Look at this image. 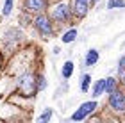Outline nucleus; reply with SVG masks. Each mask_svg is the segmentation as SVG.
<instances>
[{
	"mask_svg": "<svg viewBox=\"0 0 125 123\" xmlns=\"http://www.w3.org/2000/svg\"><path fill=\"white\" fill-rule=\"evenodd\" d=\"M16 87L23 96H34L38 93V75L29 70L23 71L16 80Z\"/></svg>",
	"mask_w": 125,
	"mask_h": 123,
	"instance_id": "nucleus-1",
	"label": "nucleus"
},
{
	"mask_svg": "<svg viewBox=\"0 0 125 123\" xmlns=\"http://www.w3.org/2000/svg\"><path fill=\"white\" fill-rule=\"evenodd\" d=\"M32 25L39 34V38H43V39L54 38V21L50 20V16L47 13H38L32 18Z\"/></svg>",
	"mask_w": 125,
	"mask_h": 123,
	"instance_id": "nucleus-2",
	"label": "nucleus"
},
{
	"mask_svg": "<svg viewBox=\"0 0 125 123\" xmlns=\"http://www.w3.org/2000/svg\"><path fill=\"white\" fill-rule=\"evenodd\" d=\"M50 20L57 25H62V23H68L72 18V7L68 5L66 2H59L55 4L52 9H50Z\"/></svg>",
	"mask_w": 125,
	"mask_h": 123,
	"instance_id": "nucleus-3",
	"label": "nucleus"
},
{
	"mask_svg": "<svg viewBox=\"0 0 125 123\" xmlns=\"http://www.w3.org/2000/svg\"><path fill=\"white\" fill-rule=\"evenodd\" d=\"M96 105H98V104H96L95 100L84 102V104L81 105V107H79V109L75 111V113H73V114L70 116V120H72V121H82V120H86L88 116H89V114H91L93 111L96 109Z\"/></svg>",
	"mask_w": 125,
	"mask_h": 123,
	"instance_id": "nucleus-4",
	"label": "nucleus"
},
{
	"mask_svg": "<svg viewBox=\"0 0 125 123\" xmlns=\"http://www.w3.org/2000/svg\"><path fill=\"white\" fill-rule=\"evenodd\" d=\"M48 7V0H23V11L29 14L45 13Z\"/></svg>",
	"mask_w": 125,
	"mask_h": 123,
	"instance_id": "nucleus-5",
	"label": "nucleus"
},
{
	"mask_svg": "<svg viewBox=\"0 0 125 123\" xmlns=\"http://www.w3.org/2000/svg\"><path fill=\"white\" fill-rule=\"evenodd\" d=\"M109 107L115 113H125V95L122 91L115 89L113 93H109Z\"/></svg>",
	"mask_w": 125,
	"mask_h": 123,
	"instance_id": "nucleus-6",
	"label": "nucleus"
},
{
	"mask_svg": "<svg viewBox=\"0 0 125 123\" xmlns=\"http://www.w3.org/2000/svg\"><path fill=\"white\" fill-rule=\"evenodd\" d=\"M21 38H23V34H21L20 29H7L4 32V43L7 45L9 48L16 47V45H20Z\"/></svg>",
	"mask_w": 125,
	"mask_h": 123,
	"instance_id": "nucleus-7",
	"label": "nucleus"
},
{
	"mask_svg": "<svg viewBox=\"0 0 125 123\" xmlns=\"http://www.w3.org/2000/svg\"><path fill=\"white\" fill-rule=\"evenodd\" d=\"M89 11V0H73L72 4V14L77 18H84Z\"/></svg>",
	"mask_w": 125,
	"mask_h": 123,
	"instance_id": "nucleus-8",
	"label": "nucleus"
},
{
	"mask_svg": "<svg viewBox=\"0 0 125 123\" xmlns=\"http://www.w3.org/2000/svg\"><path fill=\"white\" fill-rule=\"evenodd\" d=\"M98 63V50L96 48H91L86 52V57H84V64L86 66H95Z\"/></svg>",
	"mask_w": 125,
	"mask_h": 123,
	"instance_id": "nucleus-9",
	"label": "nucleus"
},
{
	"mask_svg": "<svg viewBox=\"0 0 125 123\" xmlns=\"http://www.w3.org/2000/svg\"><path fill=\"white\" fill-rule=\"evenodd\" d=\"M73 68H75L73 61H64V64H62V68H61V77H62L64 80H68V79L73 75Z\"/></svg>",
	"mask_w": 125,
	"mask_h": 123,
	"instance_id": "nucleus-10",
	"label": "nucleus"
},
{
	"mask_svg": "<svg viewBox=\"0 0 125 123\" xmlns=\"http://www.w3.org/2000/svg\"><path fill=\"white\" fill-rule=\"evenodd\" d=\"M77 36H79L77 29H68L64 34L61 36V41H62V45H70V43H73L77 39Z\"/></svg>",
	"mask_w": 125,
	"mask_h": 123,
	"instance_id": "nucleus-11",
	"label": "nucleus"
},
{
	"mask_svg": "<svg viewBox=\"0 0 125 123\" xmlns=\"http://www.w3.org/2000/svg\"><path fill=\"white\" fill-rule=\"evenodd\" d=\"M104 82H105V79H98L95 84H93V89H91V95L95 98H98L100 95H104Z\"/></svg>",
	"mask_w": 125,
	"mask_h": 123,
	"instance_id": "nucleus-12",
	"label": "nucleus"
},
{
	"mask_svg": "<svg viewBox=\"0 0 125 123\" xmlns=\"http://www.w3.org/2000/svg\"><path fill=\"white\" fill-rule=\"evenodd\" d=\"M115 89H116V79H113V77H107L105 82H104V93L109 95V93L115 91Z\"/></svg>",
	"mask_w": 125,
	"mask_h": 123,
	"instance_id": "nucleus-13",
	"label": "nucleus"
},
{
	"mask_svg": "<svg viewBox=\"0 0 125 123\" xmlns=\"http://www.w3.org/2000/svg\"><path fill=\"white\" fill-rule=\"evenodd\" d=\"M52 116H54V109L47 107V109H45L43 113H41V116L38 118V121H39V123H48L50 120H52Z\"/></svg>",
	"mask_w": 125,
	"mask_h": 123,
	"instance_id": "nucleus-14",
	"label": "nucleus"
},
{
	"mask_svg": "<svg viewBox=\"0 0 125 123\" xmlns=\"http://www.w3.org/2000/svg\"><path fill=\"white\" fill-rule=\"evenodd\" d=\"M14 9V0H4V5H2V14L4 16H9Z\"/></svg>",
	"mask_w": 125,
	"mask_h": 123,
	"instance_id": "nucleus-15",
	"label": "nucleus"
},
{
	"mask_svg": "<svg viewBox=\"0 0 125 123\" xmlns=\"http://www.w3.org/2000/svg\"><path fill=\"white\" fill-rule=\"evenodd\" d=\"M89 86H91V75H89V73H86V75H82L81 91H82V93H88V91H89Z\"/></svg>",
	"mask_w": 125,
	"mask_h": 123,
	"instance_id": "nucleus-16",
	"label": "nucleus"
},
{
	"mask_svg": "<svg viewBox=\"0 0 125 123\" xmlns=\"http://www.w3.org/2000/svg\"><path fill=\"white\" fill-rule=\"evenodd\" d=\"M125 7V0H111L107 4V9H123Z\"/></svg>",
	"mask_w": 125,
	"mask_h": 123,
	"instance_id": "nucleus-17",
	"label": "nucleus"
},
{
	"mask_svg": "<svg viewBox=\"0 0 125 123\" xmlns=\"http://www.w3.org/2000/svg\"><path fill=\"white\" fill-rule=\"evenodd\" d=\"M45 87H47V79H45V75L39 73L38 75V93L39 91H45Z\"/></svg>",
	"mask_w": 125,
	"mask_h": 123,
	"instance_id": "nucleus-18",
	"label": "nucleus"
},
{
	"mask_svg": "<svg viewBox=\"0 0 125 123\" xmlns=\"http://www.w3.org/2000/svg\"><path fill=\"white\" fill-rule=\"evenodd\" d=\"M118 73H120V80L125 84V68H118Z\"/></svg>",
	"mask_w": 125,
	"mask_h": 123,
	"instance_id": "nucleus-19",
	"label": "nucleus"
},
{
	"mask_svg": "<svg viewBox=\"0 0 125 123\" xmlns=\"http://www.w3.org/2000/svg\"><path fill=\"white\" fill-rule=\"evenodd\" d=\"M118 68H125V55H122L120 61H118Z\"/></svg>",
	"mask_w": 125,
	"mask_h": 123,
	"instance_id": "nucleus-20",
	"label": "nucleus"
},
{
	"mask_svg": "<svg viewBox=\"0 0 125 123\" xmlns=\"http://www.w3.org/2000/svg\"><path fill=\"white\" fill-rule=\"evenodd\" d=\"M95 2H98V0H89V4H95Z\"/></svg>",
	"mask_w": 125,
	"mask_h": 123,
	"instance_id": "nucleus-21",
	"label": "nucleus"
}]
</instances>
